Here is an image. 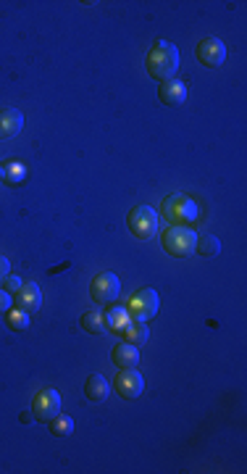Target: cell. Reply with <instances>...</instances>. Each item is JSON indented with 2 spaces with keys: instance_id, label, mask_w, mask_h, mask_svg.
<instances>
[{
  "instance_id": "cell-1",
  "label": "cell",
  "mask_w": 247,
  "mask_h": 474,
  "mask_svg": "<svg viewBox=\"0 0 247 474\" xmlns=\"http://www.w3.org/2000/svg\"><path fill=\"white\" fill-rule=\"evenodd\" d=\"M145 69L153 80L168 82L174 80V74L179 69V51L174 42L168 40H156V45L145 56Z\"/></svg>"
},
{
  "instance_id": "cell-2",
  "label": "cell",
  "mask_w": 247,
  "mask_h": 474,
  "mask_svg": "<svg viewBox=\"0 0 247 474\" xmlns=\"http://www.w3.org/2000/svg\"><path fill=\"white\" fill-rule=\"evenodd\" d=\"M163 251L168 256H174V258H187L189 253H195V242H198V235L192 232L189 227H182V224H174V227H168L163 237Z\"/></svg>"
},
{
  "instance_id": "cell-3",
  "label": "cell",
  "mask_w": 247,
  "mask_h": 474,
  "mask_svg": "<svg viewBox=\"0 0 247 474\" xmlns=\"http://www.w3.org/2000/svg\"><path fill=\"white\" fill-rule=\"evenodd\" d=\"M163 216L168 222L182 224V227H189V224L198 219V203L192 201L189 195H182V192H174L163 201Z\"/></svg>"
},
{
  "instance_id": "cell-4",
  "label": "cell",
  "mask_w": 247,
  "mask_h": 474,
  "mask_svg": "<svg viewBox=\"0 0 247 474\" xmlns=\"http://www.w3.org/2000/svg\"><path fill=\"white\" fill-rule=\"evenodd\" d=\"M127 227L137 240H150L158 235V213L150 206H134L127 216Z\"/></svg>"
},
{
  "instance_id": "cell-5",
  "label": "cell",
  "mask_w": 247,
  "mask_h": 474,
  "mask_svg": "<svg viewBox=\"0 0 247 474\" xmlns=\"http://www.w3.org/2000/svg\"><path fill=\"white\" fill-rule=\"evenodd\" d=\"M129 316H134L139 322H150L156 313H158V293L153 290V287H145V290H139V293L132 295V301H129Z\"/></svg>"
},
{
  "instance_id": "cell-6",
  "label": "cell",
  "mask_w": 247,
  "mask_h": 474,
  "mask_svg": "<svg viewBox=\"0 0 247 474\" xmlns=\"http://www.w3.org/2000/svg\"><path fill=\"white\" fill-rule=\"evenodd\" d=\"M119 290H121L119 277L113 272H103L89 285V298L95 303H113L119 298Z\"/></svg>"
},
{
  "instance_id": "cell-7",
  "label": "cell",
  "mask_w": 247,
  "mask_h": 474,
  "mask_svg": "<svg viewBox=\"0 0 247 474\" xmlns=\"http://www.w3.org/2000/svg\"><path fill=\"white\" fill-rule=\"evenodd\" d=\"M32 414H34L37 422H45V424H48L50 419H56V416L61 414V395L56 393V390H50V387L40 390V393L34 395V401H32Z\"/></svg>"
},
{
  "instance_id": "cell-8",
  "label": "cell",
  "mask_w": 247,
  "mask_h": 474,
  "mask_svg": "<svg viewBox=\"0 0 247 474\" xmlns=\"http://www.w3.org/2000/svg\"><path fill=\"white\" fill-rule=\"evenodd\" d=\"M198 61L208 69H218L224 61H227V45L218 40V37H205L198 45Z\"/></svg>"
},
{
  "instance_id": "cell-9",
  "label": "cell",
  "mask_w": 247,
  "mask_h": 474,
  "mask_svg": "<svg viewBox=\"0 0 247 474\" xmlns=\"http://www.w3.org/2000/svg\"><path fill=\"white\" fill-rule=\"evenodd\" d=\"M113 387H116V393H119L121 398L132 401V398H139V395H142L145 380H142V374H139L137 369H121Z\"/></svg>"
},
{
  "instance_id": "cell-10",
  "label": "cell",
  "mask_w": 247,
  "mask_h": 474,
  "mask_svg": "<svg viewBox=\"0 0 247 474\" xmlns=\"http://www.w3.org/2000/svg\"><path fill=\"white\" fill-rule=\"evenodd\" d=\"M13 306H16L19 311H24V313L40 311V306H42V290L34 282H24L19 287V290L13 293Z\"/></svg>"
},
{
  "instance_id": "cell-11",
  "label": "cell",
  "mask_w": 247,
  "mask_h": 474,
  "mask_svg": "<svg viewBox=\"0 0 247 474\" xmlns=\"http://www.w3.org/2000/svg\"><path fill=\"white\" fill-rule=\"evenodd\" d=\"M158 98L163 106H182V103L187 101V85L184 82H179L177 77L168 82H160L158 87Z\"/></svg>"
},
{
  "instance_id": "cell-12",
  "label": "cell",
  "mask_w": 247,
  "mask_h": 474,
  "mask_svg": "<svg viewBox=\"0 0 247 474\" xmlns=\"http://www.w3.org/2000/svg\"><path fill=\"white\" fill-rule=\"evenodd\" d=\"M24 130V113L19 108H3L0 111V140H11Z\"/></svg>"
},
{
  "instance_id": "cell-13",
  "label": "cell",
  "mask_w": 247,
  "mask_h": 474,
  "mask_svg": "<svg viewBox=\"0 0 247 474\" xmlns=\"http://www.w3.org/2000/svg\"><path fill=\"white\" fill-rule=\"evenodd\" d=\"M84 395L92 404H106V398L110 395V382L103 374H89L84 382Z\"/></svg>"
},
{
  "instance_id": "cell-14",
  "label": "cell",
  "mask_w": 247,
  "mask_h": 474,
  "mask_svg": "<svg viewBox=\"0 0 247 474\" xmlns=\"http://www.w3.org/2000/svg\"><path fill=\"white\" fill-rule=\"evenodd\" d=\"M110 358H113V363H116L119 369H134L139 363V348L132 343H119L113 348Z\"/></svg>"
},
{
  "instance_id": "cell-15",
  "label": "cell",
  "mask_w": 247,
  "mask_h": 474,
  "mask_svg": "<svg viewBox=\"0 0 247 474\" xmlns=\"http://www.w3.org/2000/svg\"><path fill=\"white\" fill-rule=\"evenodd\" d=\"M124 343H132V345H145L150 340V330H148V322H139V319H132L127 324V330H124Z\"/></svg>"
},
{
  "instance_id": "cell-16",
  "label": "cell",
  "mask_w": 247,
  "mask_h": 474,
  "mask_svg": "<svg viewBox=\"0 0 247 474\" xmlns=\"http://www.w3.org/2000/svg\"><path fill=\"white\" fill-rule=\"evenodd\" d=\"M82 330H87V332L92 335H106L108 332V324H106V316L100 311H87L82 313Z\"/></svg>"
},
{
  "instance_id": "cell-17",
  "label": "cell",
  "mask_w": 247,
  "mask_h": 474,
  "mask_svg": "<svg viewBox=\"0 0 247 474\" xmlns=\"http://www.w3.org/2000/svg\"><path fill=\"white\" fill-rule=\"evenodd\" d=\"M195 251H198L203 258H216L218 253H221V240H218L216 235H203V237H198V242H195Z\"/></svg>"
},
{
  "instance_id": "cell-18",
  "label": "cell",
  "mask_w": 247,
  "mask_h": 474,
  "mask_svg": "<svg viewBox=\"0 0 247 474\" xmlns=\"http://www.w3.org/2000/svg\"><path fill=\"white\" fill-rule=\"evenodd\" d=\"M132 322V316H129L127 308H110L108 313H106V324H108V330H113V332H124L127 330V324Z\"/></svg>"
},
{
  "instance_id": "cell-19",
  "label": "cell",
  "mask_w": 247,
  "mask_h": 474,
  "mask_svg": "<svg viewBox=\"0 0 247 474\" xmlns=\"http://www.w3.org/2000/svg\"><path fill=\"white\" fill-rule=\"evenodd\" d=\"M50 432L56 435V437H69L74 432V419L71 416H56V419H50Z\"/></svg>"
},
{
  "instance_id": "cell-20",
  "label": "cell",
  "mask_w": 247,
  "mask_h": 474,
  "mask_svg": "<svg viewBox=\"0 0 247 474\" xmlns=\"http://www.w3.org/2000/svg\"><path fill=\"white\" fill-rule=\"evenodd\" d=\"M6 324H8L13 332H24V330L30 327V313L19 311V308H16V311H8L6 313Z\"/></svg>"
},
{
  "instance_id": "cell-21",
  "label": "cell",
  "mask_w": 247,
  "mask_h": 474,
  "mask_svg": "<svg viewBox=\"0 0 247 474\" xmlns=\"http://www.w3.org/2000/svg\"><path fill=\"white\" fill-rule=\"evenodd\" d=\"M0 180H6L8 185H19V182L27 180V169L19 166V163H13L11 169H0Z\"/></svg>"
},
{
  "instance_id": "cell-22",
  "label": "cell",
  "mask_w": 247,
  "mask_h": 474,
  "mask_svg": "<svg viewBox=\"0 0 247 474\" xmlns=\"http://www.w3.org/2000/svg\"><path fill=\"white\" fill-rule=\"evenodd\" d=\"M11 308H13V295L6 293V290H0V316H6Z\"/></svg>"
},
{
  "instance_id": "cell-23",
  "label": "cell",
  "mask_w": 247,
  "mask_h": 474,
  "mask_svg": "<svg viewBox=\"0 0 247 474\" xmlns=\"http://www.w3.org/2000/svg\"><path fill=\"white\" fill-rule=\"evenodd\" d=\"M21 285H24V282H21V277H11V274H8V277H6V293L13 295L21 287Z\"/></svg>"
},
{
  "instance_id": "cell-24",
  "label": "cell",
  "mask_w": 247,
  "mask_h": 474,
  "mask_svg": "<svg viewBox=\"0 0 247 474\" xmlns=\"http://www.w3.org/2000/svg\"><path fill=\"white\" fill-rule=\"evenodd\" d=\"M11 274V261L6 256H0V285L6 282V277Z\"/></svg>"
}]
</instances>
